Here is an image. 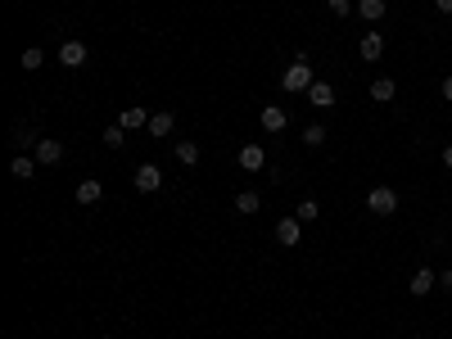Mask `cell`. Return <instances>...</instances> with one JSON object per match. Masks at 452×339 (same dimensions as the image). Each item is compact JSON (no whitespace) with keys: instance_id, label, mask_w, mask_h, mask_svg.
Listing matches in <instances>:
<instances>
[{"instance_id":"obj_1","label":"cell","mask_w":452,"mask_h":339,"mask_svg":"<svg viewBox=\"0 0 452 339\" xmlns=\"http://www.w3.org/2000/svg\"><path fill=\"white\" fill-rule=\"evenodd\" d=\"M312 82H316V77H312L308 55H299L294 64L285 68V77H280V91H290V95H299V91H303V95H308V87H312Z\"/></svg>"},{"instance_id":"obj_2","label":"cell","mask_w":452,"mask_h":339,"mask_svg":"<svg viewBox=\"0 0 452 339\" xmlns=\"http://www.w3.org/2000/svg\"><path fill=\"white\" fill-rule=\"evenodd\" d=\"M366 209H371L375 217H389V213H398V190H389V186H375L371 195H366Z\"/></svg>"},{"instance_id":"obj_3","label":"cell","mask_w":452,"mask_h":339,"mask_svg":"<svg viewBox=\"0 0 452 339\" xmlns=\"http://www.w3.org/2000/svg\"><path fill=\"white\" fill-rule=\"evenodd\" d=\"M36 163H45V167L64 163V140H55V136H41V145H36Z\"/></svg>"},{"instance_id":"obj_4","label":"cell","mask_w":452,"mask_h":339,"mask_svg":"<svg viewBox=\"0 0 452 339\" xmlns=\"http://www.w3.org/2000/svg\"><path fill=\"white\" fill-rule=\"evenodd\" d=\"M158 186H163V172H158L154 163H140L136 167V190H140V195H154Z\"/></svg>"},{"instance_id":"obj_5","label":"cell","mask_w":452,"mask_h":339,"mask_svg":"<svg viewBox=\"0 0 452 339\" xmlns=\"http://www.w3.org/2000/svg\"><path fill=\"white\" fill-rule=\"evenodd\" d=\"M59 64H64V68H82V64H87V45H82V41H64V45H59Z\"/></svg>"},{"instance_id":"obj_6","label":"cell","mask_w":452,"mask_h":339,"mask_svg":"<svg viewBox=\"0 0 452 339\" xmlns=\"http://www.w3.org/2000/svg\"><path fill=\"white\" fill-rule=\"evenodd\" d=\"M358 55L366 59V64H375V59L385 55V36H380V32H366L362 41H358Z\"/></svg>"},{"instance_id":"obj_7","label":"cell","mask_w":452,"mask_h":339,"mask_svg":"<svg viewBox=\"0 0 452 339\" xmlns=\"http://www.w3.org/2000/svg\"><path fill=\"white\" fill-rule=\"evenodd\" d=\"M118 127L122 131H140V127H150V113H145L140 104H131V109H122V113H118Z\"/></svg>"},{"instance_id":"obj_8","label":"cell","mask_w":452,"mask_h":339,"mask_svg":"<svg viewBox=\"0 0 452 339\" xmlns=\"http://www.w3.org/2000/svg\"><path fill=\"white\" fill-rule=\"evenodd\" d=\"M308 104H316V109H331V104H335V87H331V82H321V77H316L312 87H308Z\"/></svg>"},{"instance_id":"obj_9","label":"cell","mask_w":452,"mask_h":339,"mask_svg":"<svg viewBox=\"0 0 452 339\" xmlns=\"http://www.w3.org/2000/svg\"><path fill=\"white\" fill-rule=\"evenodd\" d=\"M258 123H263V131H285V123H290V113L280 104H267L263 113H258Z\"/></svg>"},{"instance_id":"obj_10","label":"cell","mask_w":452,"mask_h":339,"mask_svg":"<svg viewBox=\"0 0 452 339\" xmlns=\"http://www.w3.org/2000/svg\"><path fill=\"white\" fill-rule=\"evenodd\" d=\"M299 231H303V222H299V217H280V222H276V240H280V245H299Z\"/></svg>"},{"instance_id":"obj_11","label":"cell","mask_w":452,"mask_h":339,"mask_svg":"<svg viewBox=\"0 0 452 339\" xmlns=\"http://www.w3.org/2000/svg\"><path fill=\"white\" fill-rule=\"evenodd\" d=\"M263 163H267V150H263V145H244V150H240V167H244V172H258Z\"/></svg>"},{"instance_id":"obj_12","label":"cell","mask_w":452,"mask_h":339,"mask_svg":"<svg viewBox=\"0 0 452 339\" xmlns=\"http://www.w3.org/2000/svg\"><path fill=\"white\" fill-rule=\"evenodd\" d=\"M434 285H439V276H434L430 267H421V272H417V276H412V281H407V289H412V294H417V299H421V294H430Z\"/></svg>"},{"instance_id":"obj_13","label":"cell","mask_w":452,"mask_h":339,"mask_svg":"<svg viewBox=\"0 0 452 339\" xmlns=\"http://www.w3.org/2000/svg\"><path fill=\"white\" fill-rule=\"evenodd\" d=\"M100 195H104V186H100V181H82V186H77V204H82V209H91V204H100Z\"/></svg>"},{"instance_id":"obj_14","label":"cell","mask_w":452,"mask_h":339,"mask_svg":"<svg viewBox=\"0 0 452 339\" xmlns=\"http://www.w3.org/2000/svg\"><path fill=\"white\" fill-rule=\"evenodd\" d=\"M398 95V87H394V77H375L371 82V100H380V104H389Z\"/></svg>"},{"instance_id":"obj_15","label":"cell","mask_w":452,"mask_h":339,"mask_svg":"<svg viewBox=\"0 0 452 339\" xmlns=\"http://www.w3.org/2000/svg\"><path fill=\"white\" fill-rule=\"evenodd\" d=\"M385 9H389L385 0H358V14H362L366 23H380V18H385Z\"/></svg>"},{"instance_id":"obj_16","label":"cell","mask_w":452,"mask_h":339,"mask_svg":"<svg viewBox=\"0 0 452 339\" xmlns=\"http://www.w3.org/2000/svg\"><path fill=\"white\" fill-rule=\"evenodd\" d=\"M236 209H240L244 217H253V213H258V209H263V199H258V190H240V195H236Z\"/></svg>"},{"instance_id":"obj_17","label":"cell","mask_w":452,"mask_h":339,"mask_svg":"<svg viewBox=\"0 0 452 339\" xmlns=\"http://www.w3.org/2000/svg\"><path fill=\"white\" fill-rule=\"evenodd\" d=\"M9 172H14L18 181H32V177H36V159H28V154H18V159L9 163Z\"/></svg>"},{"instance_id":"obj_18","label":"cell","mask_w":452,"mask_h":339,"mask_svg":"<svg viewBox=\"0 0 452 339\" xmlns=\"http://www.w3.org/2000/svg\"><path fill=\"white\" fill-rule=\"evenodd\" d=\"M172 131V109H163V113L150 118V136H167Z\"/></svg>"},{"instance_id":"obj_19","label":"cell","mask_w":452,"mask_h":339,"mask_svg":"<svg viewBox=\"0 0 452 339\" xmlns=\"http://www.w3.org/2000/svg\"><path fill=\"white\" fill-rule=\"evenodd\" d=\"M326 136H331V131H326L321 123H312V127H303V145H312V150H316V145H326Z\"/></svg>"},{"instance_id":"obj_20","label":"cell","mask_w":452,"mask_h":339,"mask_svg":"<svg viewBox=\"0 0 452 339\" xmlns=\"http://www.w3.org/2000/svg\"><path fill=\"white\" fill-rule=\"evenodd\" d=\"M177 159L186 163V167H190V163H199V145H194V140H181V145H177Z\"/></svg>"},{"instance_id":"obj_21","label":"cell","mask_w":452,"mask_h":339,"mask_svg":"<svg viewBox=\"0 0 452 339\" xmlns=\"http://www.w3.org/2000/svg\"><path fill=\"white\" fill-rule=\"evenodd\" d=\"M41 64H45L41 45H28V50H23V68H28V72H36V68H41Z\"/></svg>"},{"instance_id":"obj_22","label":"cell","mask_w":452,"mask_h":339,"mask_svg":"<svg viewBox=\"0 0 452 339\" xmlns=\"http://www.w3.org/2000/svg\"><path fill=\"white\" fill-rule=\"evenodd\" d=\"M122 140H127V131H122L118 123H114V127H104V145H109V150H122Z\"/></svg>"},{"instance_id":"obj_23","label":"cell","mask_w":452,"mask_h":339,"mask_svg":"<svg viewBox=\"0 0 452 339\" xmlns=\"http://www.w3.org/2000/svg\"><path fill=\"white\" fill-rule=\"evenodd\" d=\"M316 213H321V209H316V199H303L299 209H294V217H299V222H316Z\"/></svg>"},{"instance_id":"obj_24","label":"cell","mask_w":452,"mask_h":339,"mask_svg":"<svg viewBox=\"0 0 452 339\" xmlns=\"http://www.w3.org/2000/svg\"><path fill=\"white\" fill-rule=\"evenodd\" d=\"M326 5H331V14H339V18L353 14V0H326Z\"/></svg>"},{"instance_id":"obj_25","label":"cell","mask_w":452,"mask_h":339,"mask_svg":"<svg viewBox=\"0 0 452 339\" xmlns=\"http://www.w3.org/2000/svg\"><path fill=\"white\" fill-rule=\"evenodd\" d=\"M439 285H443V289H452V267H448V272H439Z\"/></svg>"},{"instance_id":"obj_26","label":"cell","mask_w":452,"mask_h":339,"mask_svg":"<svg viewBox=\"0 0 452 339\" xmlns=\"http://www.w3.org/2000/svg\"><path fill=\"white\" fill-rule=\"evenodd\" d=\"M439 91H443V100H452V77H443V87H439Z\"/></svg>"},{"instance_id":"obj_27","label":"cell","mask_w":452,"mask_h":339,"mask_svg":"<svg viewBox=\"0 0 452 339\" xmlns=\"http://www.w3.org/2000/svg\"><path fill=\"white\" fill-rule=\"evenodd\" d=\"M434 5H439V9H443V14H452V0H434Z\"/></svg>"},{"instance_id":"obj_28","label":"cell","mask_w":452,"mask_h":339,"mask_svg":"<svg viewBox=\"0 0 452 339\" xmlns=\"http://www.w3.org/2000/svg\"><path fill=\"white\" fill-rule=\"evenodd\" d=\"M443 167H452V145H448V150H443Z\"/></svg>"},{"instance_id":"obj_29","label":"cell","mask_w":452,"mask_h":339,"mask_svg":"<svg viewBox=\"0 0 452 339\" xmlns=\"http://www.w3.org/2000/svg\"><path fill=\"white\" fill-rule=\"evenodd\" d=\"M448 262H452V245H448Z\"/></svg>"}]
</instances>
